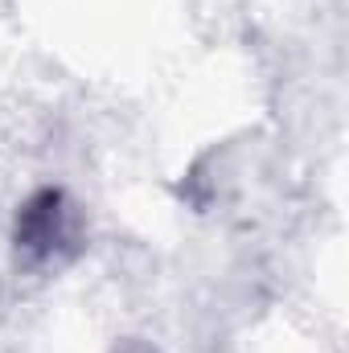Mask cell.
<instances>
[{
	"label": "cell",
	"mask_w": 349,
	"mask_h": 353,
	"mask_svg": "<svg viewBox=\"0 0 349 353\" xmlns=\"http://www.w3.org/2000/svg\"><path fill=\"white\" fill-rule=\"evenodd\" d=\"M12 247L29 263H66L83 251V214L66 189H37L21 201L12 222Z\"/></svg>",
	"instance_id": "cell-1"
}]
</instances>
